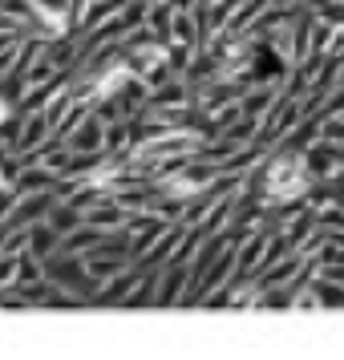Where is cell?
<instances>
[{
    "instance_id": "obj_1",
    "label": "cell",
    "mask_w": 344,
    "mask_h": 360,
    "mask_svg": "<svg viewBox=\"0 0 344 360\" xmlns=\"http://www.w3.org/2000/svg\"><path fill=\"white\" fill-rule=\"evenodd\" d=\"M260 198L267 207H295L300 198L312 195L316 186V174L308 170L304 162V150H292V146H279L272 158H263V170H260Z\"/></svg>"
},
{
    "instance_id": "obj_2",
    "label": "cell",
    "mask_w": 344,
    "mask_h": 360,
    "mask_svg": "<svg viewBox=\"0 0 344 360\" xmlns=\"http://www.w3.org/2000/svg\"><path fill=\"white\" fill-rule=\"evenodd\" d=\"M284 73H288V57L276 45H267V49L260 45L251 57V69H247V85H279Z\"/></svg>"
},
{
    "instance_id": "obj_3",
    "label": "cell",
    "mask_w": 344,
    "mask_h": 360,
    "mask_svg": "<svg viewBox=\"0 0 344 360\" xmlns=\"http://www.w3.org/2000/svg\"><path fill=\"white\" fill-rule=\"evenodd\" d=\"M106 117L98 114V110H89V114L77 122V130L65 138L69 150H77V154H94V150H106Z\"/></svg>"
},
{
    "instance_id": "obj_4",
    "label": "cell",
    "mask_w": 344,
    "mask_h": 360,
    "mask_svg": "<svg viewBox=\"0 0 344 360\" xmlns=\"http://www.w3.org/2000/svg\"><path fill=\"white\" fill-rule=\"evenodd\" d=\"M49 134H53L49 110H33V114H25L17 138H13V154H29V150H37L41 142H49Z\"/></svg>"
},
{
    "instance_id": "obj_5",
    "label": "cell",
    "mask_w": 344,
    "mask_h": 360,
    "mask_svg": "<svg viewBox=\"0 0 344 360\" xmlns=\"http://www.w3.org/2000/svg\"><path fill=\"white\" fill-rule=\"evenodd\" d=\"M186 283H191V267L186 263H163V279H158V304L170 308V304H182L186 295Z\"/></svg>"
},
{
    "instance_id": "obj_6",
    "label": "cell",
    "mask_w": 344,
    "mask_h": 360,
    "mask_svg": "<svg viewBox=\"0 0 344 360\" xmlns=\"http://www.w3.org/2000/svg\"><path fill=\"white\" fill-rule=\"evenodd\" d=\"M170 25H174V4H170V0H150L146 29L158 33V37H170Z\"/></svg>"
},
{
    "instance_id": "obj_7",
    "label": "cell",
    "mask_w": 344,
    "mask_h": 360,
    "mask_svg": "<svg viewBox=\"0 0 344 360\" xmlns=\"http://www.w3.org/2000/svg\"><path fill=\"white\" fill-rule=\"evenodd\" d=\"M312 295H316L320 308H344V283H336V279H328V276H320L312 283Z\"/></svg>"
},
{
    "instance_id": "obj_8",
    "label": "cell",
    "mask_w": 344,
    "mask_h": 360,
    "mask_svg": "<svg viewBox=\"0 0 344 360\" xmlns=\"http://www.w3.org/2000/svg\"><path fill=\"white\" fill-rule=\"evenodd\" d=\"M17 114H20L17 98H8V94L0 89V130H4V126H8V122H13V117H17Z\"/></svg>"
},
{
    "instance_id": "obj_9",
    "label": "cell",
    "mask_w": 344,
    "mask_h": 360,
    "mask_svg": "<svg viewBox=\"0 0 344 360\" xmlns=\"http://www.w3.org/2000/svg\"><path fill=\"white\" fill-rule=\"evenodd\" d=\"M336 158H340V166H344V142H336Z\"/></svg>"
}]
</instances>
